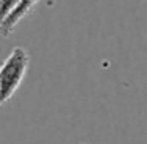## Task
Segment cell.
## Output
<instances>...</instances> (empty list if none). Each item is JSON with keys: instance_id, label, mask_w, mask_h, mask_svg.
<instances>
[{"instance_id": "obj_1", "label": "cell", "mask_w": 147, "mask_h": 144, "mask_svg": "<svg viewBox=\"0 0 147 144\" xmlns=\"http://www.w3.org/2000/svg\"><path fill=\"white\" fill-rule=\"evenodd\" d=\"M30 67V55L21 46H16L0 64V106L13 98L22 84Z\"/></svg>"}, {"instance_id": "obj_2", "label": "cell", "mask_w": 147, "mask_h": 144, "mask_svg": "<svg viewBox=\"0 0 147 144\" xmlns=\"http://www.w3.org/2000/svg\"><path fill=\"white\" fill-rule=\"evenodd\" d=\"M38 2L40 0H22L19 7L13 11V14L2 24V27H0V35L5 37V38L10 37L11 33H13V30L16 29V26L36 7V5H38Z\"/></svg>"}, {"instance_id": "obj_3", "label": "cell", "mask_w": 147, "mask_h": 144, "mask_svg": "<svg viewBox=\"0 0 147 144\" xmlns=\"http://www.w3.org/2000/svg\"><path fill=\"white\" fill-rule=\"evenodd\" d=\"M21 2L22 0H0V27L21 5Z\"/></svg>"}]
</instances>
